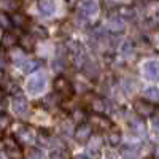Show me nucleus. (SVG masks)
<instances>
[{
  "label": "nucleus",
  "instance_id": "f257e3e1",
  "mask_svg": "<svg viewBox=\"0 0 159 159\" xmlns=\"http://www.w3.org/2000/svg\"><path fill=\"white\" fill-rule=\"evenodd\" d=\"M134 110H135V113H137L139 116L147 118V116H153L154 113H157V105L139 99V100L134 102Z\"/></svg>",
  "mask_w": 159,
  "mask_h": 159
},
{
  "label": "nucleus",
  "instance_id": "f03ea898",
  "mask_svg": "<svg viewBox=\"0 0 159 159\" xmlns=\"http://www.w3.org/2000/svg\"><path fill=\"white\" fill-rule=\"evenodd\" d=\"M54 91L57 92L59 96L69 99L73 94V86H72V83L65 76H57L54 80Z\"/></svg>",
  "mask_w": 159,
  "mask_h": 159
},
{
  "label": "nucleus",
  "instance_id": "7ed1b4c3",
  "mask_svg": "<svg viewBox=\"0 0 159 159\" xmlns=\"http://www.w3.org/2000/svg\"><path fill=\"white\" fill-rule=\"evenodd\" d=\"M45 88H46V76L45 75H37V76H32L27 80V92L32 96L42 92Z\"/></svg>",
  "mask_w": 159,
  "mask_h": 159
},
{
  "label": "nucleus",
  "instance_id": "20e7f679",
  "mask_svg": "<svg viewBox=\"0 0 159 159\" xmlns=\"http://www.w3.org/2000/svg\"><path fill=\"white\" fill-rule=\"evenodd\" d=\"M15 135L16 139H19L24 143H34L35 142V134L32 132V129L29 126L19 124L18 127H15Z\"/></svg>",
  "mask_w": 159,
  "mask_h": 159
},
{
  "label": "nucleus",
  "instance_id": "39448f33",
  "mask_svg": "<svg viewBox=\"0 0 159 159\" xmlns=\"http://www.w3.org/2000/svg\"><path fill=\"white\" fill-rule=\"evenodd\" d=\"M143 75L145 78L151 80V81H157L159 80V62L156 61H148L143 64Z\"/></svg>",
  "mask_w": 159,
  "mask_h": 159
},
{
  "label": "nucleus",
  "instance_id": "423d86ee",
  "mask_svg": "<svg viewBox=\"0 0 159 159\" xmlns=\"http://www.w3.org/2000/svg\"><path fill=\"white\" fill-rule=\"evenodd\" d=\"M78 10L83 16L91 18V16H96L97 11H99V5L94 2V0H86V2H81L78 5Z\"/></svg>",
  "mask_w": 159,
  "mask_h": 159
},
{
  "label": "nucleus",
  "instance_id": "0eeeda50",
  "mask_svg": "<svg viewBox=\"0 0 159 159\" xmlns=\"http://www.w3.org/2000/svg\"><path fill=\"white\" fill-rule=\"evenodd\" d=\"M91 134H92V129L89 124H80L75 130V140L78 143H84L86 140L91 139Z\"/></svg>",
  "mask_w": 159,
  "mask_h": 159
},
{
  "label": "nucleus",
  "instance_id": "6e6552de",
  "mask_svg": "<svg viewBox=\"0 0 159 159\" xmlns=\"http://www.w3.org/2000/svg\"><path fill=\"white\" fill-rule=\"evenodd\" d=\"M11 107H13V111H15L16 115H25L27 110H29V103L22 96H18V97L13 99Z\"/></svg>",
  "mask_w": 159,
  "mask_h": 159
},
{
  "label": "nucleus",
  "instance_id": "1a4fd4ad",
  "mask_svg": "<svg viewBox=\"0 0 159 159\" xmlns=\"http://www.w3.org/2000/svg\"><path fill=\"white\" fill-rule=\"evenodd\" d=\"M124 19H121L119 16H111L107 22V29L111 32V34H121L124 30Z\"/></svg>",
  "mask_w": 159,
  "mask_h": 159
},
{
  "label": "nucleus",
  "instance_id": "9d476101",
  "mask_svg": "<svg viewBox=\"0 0 159 159\" xmlns=\"http://www.w3.org/2000/svg\"><path fill=\"white\" fill-rule=\"evenodd\" d=\"M18 37L15 35V34H11L10 30L8 32H5L3 35H2V40H0V49H10V48H13V46H16L18 45Z\"/></svg>",
  "mask_w": 159,
  "mask_h": 159
},
{
  "label": "nucleus",
  "instance_id": "9b49d317",
  "mask_svg": "<svg viewBox=\"0 0 159 159\" xmlns=\"http://www.w3.org/2000/svg\"><path fill=\"white\" fill-rule=\"evenodd\" d=\"M91 124L96 126V127H100V129H108V127H111L110 118H107L105 115H99V113H94V115L91 116Z\"/></svg>",
  "mask_w": 159,
  "mask_h": 159
},
{
  "label": "nucleus",
  "instance_id": "f8f14e48",
  "mask_svg": "<svg viewBox=\"0 0 159 159\" xmlns=\"http://www.w3.org/2000/svg\"><path fill=\"white\" fill-rule=\"evenodd\" d=\"M37 8H38L42 16H52L56 11V5H54V2H51V0H42V2H38Z\"/></svg>",
  "mask_w": 159,
  "mask_h": 159
},
{
  "label": "nucleus",
  "instance_id": "ddd939ff",
  "mask_svg": "<svg viewBox=\"0 0 159 159\" xmlns=\"http://www.w3.org/2000/svg\"><path fill=\"white\" fill-rule=\"evenodd\" d=\"M3 145H5V153L8 154H13V156H15V154H19L21 153V147H19V145H18V142L15 140V139H11V137H5L3 139Z\"/></svg>",
  "mask_w": 159,
  "mask_h": 159
},
{
  "label": "nucleus",
  "instance_id": "4468645a",
  "mask_svg": "<svg viewBox=\"0 0 159 159\" xmlns=\"http://www.w3.org/2000/svg\"><path fill=\"white\" fill-rule=\"evenodd\" d=\"M40 65H42V61L40 59H29V61H22L21 69H22L24 73H32L40 67Z\"/></svg>",
  "mask_w": 159,
  "mask_h": 159
},
{
  "label": "nucleus",
  "instance_id": "2eb2a0df",
  "mask_svg": "<svg viewBox=\"0 0 159 159\" xmlns=\"http://www.w3.org/2000/svg\"><path fill=\"white\" fill-rule=\"evenodd\" d=\"M18 43L21 45L22 49H27V51H32L34 46H35V38L32 35H24L22 38L18 40Z\"/></svg>",
  "mask_w": 159,
  "mask_h": 159
},
{
  "label": "nucleus",
  "instance_id": "dca6fc26",
  "mask_svg": "<svg viewBox=\"0 0 159 159\" xmlns=\"http://www.w3.org/2000/svg\"><path fill=\"white\" fill-rule=\"evenodd\" d=\"M11 18V24L13 25H16V27H24L25 24H27V18H25L22 13H13V15L10 16Z\"/></svg>",
  "mask_w": 159,
  "mask_h": 159
},
{
  "label": "nucleus",
  "instance_id": "f3484780",
  "mask_svg": "<svg viewBox=\"0 0 159 159\" xmlns=\"http://www.w3.org/2000/svg\"><path fill=\"white\" fill-rule=\"evenodd\" d=\"M0 27H3L5 32H8L11 27H13V24H11V18L8 13L5 11H0Z\"/></svg>",
  "mask_w": 159,
  "mask_h": 159
},
{
  "label": "nucleus",
  "instance_id": "a211bd4d",
  "mask_svg": "<svg viewBox=\"0 0 159 159\" xmlns=\"http://www.w3.org/2000/svg\"><path fill=\"white\" fill-rule=\"evenodd\" d=\"M145 96H147V99H150L153 102H159V88H156V86L147 88L145 89Z\"/></svg>",
  "mask_w": 159,
  "mask_h": 159
},
{
  "label": "nucleus",
  "instance_id": "6ab92c4d",
  "mask_svg": "<svg viewBox=\"0 0 159 159\" xmlns=\"http://www.w3.org/2000/svg\"><path fill=\"white\" fill-rule=\"evenodd\" d=\"M92 108H94V111H97L99 115H102L105 110H107V103H105L103 99H96L94 102H92Z\"/></svg>",
  "mask_w": 159,
  "mask_h": 159
},
{
  "label": "nucleus",
  "instance_id": "aec40b11",
  "mask_svg": "<svg viewBox=\"0 0 159 159\" xmlns=\"http://www.w3.org/2000/svg\"><path fill=\"white\" fill-rule=\"evenodd\" d=\"M88 116H86V111L84 110H75V113H73V119H75V123H78V126L80 124H84V119H86Z\"/></svg>",
  "mask_w": 159,
  "mask_h": 159
},
{
  "label": "nucleus",
  "instance_id": "412c9836",
  "mask_svg": "<svg viewBox=\"0 0 159 159\" xmlns=\"http://www.w3.org/2000/svg\"><path fill=\"white\" fill-rule=\"evenodd\" d=\"M140 150L137 148V147H129V148H126V153H124V157L126 159H135V157H139V153Z\"/></svg>",
  "mask_w": 159,
  "mask_h": 159
},
{
  "label": "nucleus",
  "instance_id": "4be33fe9",
  "mask_svg": "<svg viewBox=\"0 0 159 159\" xmlns=\"http://www.w3.org/2000/svg\"><path fill=\"white\" fill-rule=\"evenodd\" d=\"M27 159H43V151L40 148H30L27 151Z\"/></svg>",
  "mask_w": 159,
  "mask_h": 159
},
{
  "label": "nucleus",
  "instance_id": "5701e85b",
  "mask_svg": "<svg viewBox=\"0 0 159 159\" xmlns=\"http://www.w3.org/2000/svg\"><path fill=\"white\" fill-rule=\"evenodd\" d=\"M11 124V119L7 113H2L0 111V130H5L8 126Z\"/></svg>",
  "mask_w": 159,
  "mask_h": 159
},
{
  "label": "nucleus",
  "instance_id": "b1692460",
  "mask_svg": "<svg viewBox=\"0 0 159 159\" xmlns=\"http://www.w3.org/2000/svg\"><path fill=\"white\" fill-rule=\"evenodd\" d=\"M108 143L111 145V147L119 145L121 143V134H119V132H111V134L108 135Z\"/></svg>",
  "mask_w": 159,
  "mask_h": 159
},
{
  "label": "nucleus",
  "instance_id": "393cba45",
  "mask_svg": "<svg viewBox=\"0 0 159 159\" xmlns=\"http://www.w3.org/2000/svg\"><path fill=\"white\" fill-rule=\"evenodd\" d=\"M132 51H134V45H132L130 42H124L123 46H121V52H123L124 56H130Z\"/></svg>",
  "mask_w": 159,
  "mask_h": 159
},
{
  "label": "nucleus",
  "instance_id": "a878e982",
  "mask_svg": "<svg viewBox=\"0 0 159 159\" xmlns=\"http://www.w3.org/2000/svg\"><path fill=\"white\" fill-rule=\"evenodd\" d=\"M119 18H134V10L132 8H127V7H123L119 10Z\"/></svg>",
  "mask_w": 159,
  "mask_h": 159
},
{
  "label": "nucleus",
  "instance_id": "bb28decb",
  "mask_svg": "<svg viewBox=\"0 0 159 159\" xmlns=\"http://www.w3.org/2000/svg\"><path fill=\"white\" fill-rule=\"evenodd\" d=\"M48 35V32L43 29V27H34L32 29V37L35 38V37H42V38H45Z\"/></svg>",
  "mask_w": 159,
  "mask_h": 159
},
{
  "label": "nucleus",
  "instance_id": "cd10ccee",
  "mask_svg": "<svg viewBox=\"0 0 159 159\" xmlns=\"http://www.w3.org/2000/svg\"><path fill=\"white\" fill-rule=\"evenodd\" d=\"M100 145H102V140H100V139H92L91 143H89V150L97 151V150L100 148Z\"/></svg>",
  "mask_w": 159,
  "mask_h": 159
},
{
  "label": "nucleus",
  "instance_id": "c85d7f7f",
  "mask_svg": "<svg viewBox=\"0 0 159 159\" xmlns=\"http://www.w3.org/2000/svg\"><path fill=\"white\" fill-rule=\"evenodd\" d=\"M130 124H132V129H135V130H139V132L143 130V123H142V121H137V119H134V121H130Z\"/></svg>",
  "mask_w": 159,
  "mask_h": 159
},
{
  "label": "nucleus",
  "instance_id": "c756f323",
  "mask_svg": "<svg viewBox=\"0 0 159 159\" xmlns=\"http://www.w3.org/2000/svg\"><path fill=\"white\" fill-rule=\"evenodd\" d=\"M153 127L159 132V116H156V118L153 119Z\"/></svg>",
  "mask_w": 159,
  "mask_h": 159
},
{
  "label": "nucleus",
  "instance_id": "7c9ffc66",
  "mask_svg": "<svg viewBox=\"0 0 159 159\" xmlns=\"http://www.w3.org/2000/svg\"><path fill=\"white\" fill-rule=\"evenodd\" d=\"M5 64H7V61H5V57L2 56V52H0V69H3Z\"/></svg>",
  "mask_w": 159,
  "mask_h": 159
},
{
  "label": "nucleus",
  "instance_id": "2f4dec72",
  "mask_svg": "<svg viewBox=\"0 0 159 159\" xmlns=\"http://www.w3.org/2000/svg\"><path fill=\"white\" fill-rule=\"evenodd\" d=\"M75 159H91L88 154H78V156H75Z\"/></svg>",
  "mask_w": 159,
  "mask_h": 159
},
{
  "label": "nucleus",
  "instance_id": "473e14b6",
  "mask_svg": "<svg viewBox=\"0 0 159 159\" xmlns=\"http://www.w3.org/2000/svg\"><path fill=\"white\" fill-rule=\"evenodd\" d=\"M0 159H10V157H8V154H7L5 151L0 150Z\"/></svg>",
  "mask_w": 159,
  "mask_h": 159
},
{
  "label": "nucleus",
  "instance_id": "72a5a7b5",
  "mask_svg": "<svg viewBox=\"0 0 159 159\" xmlns=\"http://www.w3.org/2000/svg\"><path fill=\"white\" fill-rule=\"evenodd\" d=\"M154 154H156V157L159 159V147H156V150H154Z\"/></svg>",
  "mask_w": 159,
  "mask_h": 159
},
{
  "label": "nucleus",
  "instance_id": "f704fd0d",
  "mask_svg": "<svg viewBox=\"0 0 159 159\" xmlns=\"http://www.w3.org/2000/svg\"><path fill=\"white\" fill-rule=\"evenodd\" d=\"M2 97H3V91L0 89V102H2Z\"/></svg>",
  "mask_w": 159,
  "mask_h": 159
},
{
  "label": "nucleus",
  "instance_id": "c9c22d12",
  "mask_svg": "<svg viewBox=\"0 0 159 159\" xmlns=\"http://www.w3.org/2000/svg\"><path fill=\"white\" fill-rule=\"evenodd\" d=\"M0 81H2V78H0Z\"/></svg>",
  "mask_w": 159,
  "mask_h": 159
}]
</instances>
